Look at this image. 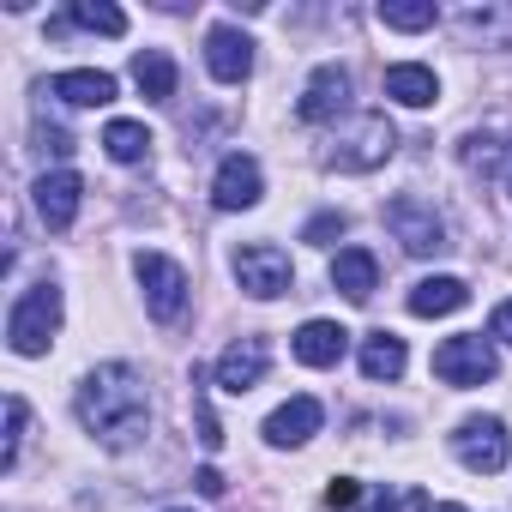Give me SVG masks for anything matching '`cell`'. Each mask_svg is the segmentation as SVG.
Returning <instances> with one entry per match:
<instances>
[{"label": "cell", "instance_id": "2", "mask_svg": "<svg viewBox=\"0 0 512 512\" xmlns=\"http://www.w3.org/2000/svg\"><path fill=\"white\" fill-rule=\"evenodd\" d=\"M398 151V127L386 121V115H350V127L344 133H332V151H326V169H344V175H368V169H380L386 157Z\"/></svg>", "mask_w": 512, "mask_h": 512}, {"label": "cell", "instance_id": "34", "mask_svg": "<svg viewBox=\"0 0 512 512\" xmlns=\"http://www.w3.org/2000/svg\"><path fill=\"white\" fill-rule=\"evenodd\" d=\"M428 512H464V506H452V500H428Z\"/></svg>", "mask_w": 512, "mask_h": 512}, {"label": "cell", "instance_id": "23", "mask_svg": "<svg viewBox=\"0 0 512 512\" xmlns=\"http://www.w3.org/2000/svg\"><path fill=\"white\" fill-rule=\"evenodd\" d=\"M404 338H392V332H374V338H362V374L368 380H398L404 374Z\"/></svg>", "mask_w": 512, "mask_h": 512}, {"label": "cell", "instance_id": "18", "mask_svg": "<svg viewBox=\"0 0 512 512\" xmlns=\"http://www.w3.org/2000/svg\"><path fill=\"white\" fill-rule=\"evenodd\" d=\"M55 97L73 103V109H103V103H115V73H103V67H73V73L55 79Z\"/></svg>", "mask_w": 512, "mask_h": 512}, {"label": "cell", "instance_id": "11", "mask_svg": "<svg viewBox=\"0 0 512 512\" xmlns=\"http://www.w3.org/2000/svg\"><path fill=\"white\" fill-rule=\"evenodd\" d=\"M344 109H350V73H344L338 61H326V67L308 79V91H302L296 115H302L308 127H326V121H338Z\"/></svg>", "mask_w": 512, "mask_h": 512}, {"label": "cell", "instance_id": "17", "mask_svg": "<svg viewBox=\"0 0 512 512\" xmlns=\"http://www.w3.org/2000/svg\"><path fill=\"white\" fill-rule=\"evenodd\" d=\"M332 290H344L350 302H368V296L380 290V266H374L368 247H338V260H332Z\"/></svg>", "mask_w": 512, "mask_h": 512}, {"label": "cell", "instance_id": "19", "mask_svg": "<svg viewBox=\"0 0 512 512\" xmlns=\"http://www.w3.org/2000/svg\"><path fill=\"white\" fill-rule=\"evenodd\" d=\"M386 97L404 103V109H428V103L440 97V79H434V67H422V61H398V67H386Z\"/></svg>", "mask_w": 512, "mask_h": 512}, {"label": "cell", "instance_id": "21", "mask_svg": "<svg viewBox=\"0 0 512 512\" xmlns=\"http://www.w3.org/2000/svg\"><path fill=\"white\" fill-rule=\"evenodd\" d=\"M458 157H464L470 175H506V181H512V145H506L500 133H470V139L458 145Z\"/></svg>", "mask_w": 512, "mask_h": 512}, {"label": "cell", "instance_id": "1", "mask_svg": "<svg viewBox=\"0 0 512 512\" xmlns=\"http://www.w3.org/2000/svg\"><path fill=\"white\" fill-rule=\"evenodd\" d=\"M73 410H79L85 434H91L97 446H109V452L139 446L145 428H151V398H145V380H139L133 362H103V368H91V374L79 380Z\"/></svg>", "mask_w": 512, "mask_h": 512}, {"label": "cell", "instance_id": "27", "mask_svg": "<svg viewBox=\"0 0 512 512\" xmlns=\"http://www.w3.org/2000/svg\"><path fill=\"white\" fill-rule=\"evenodd\" d=\"M422 506H428V494H416V488H368L356 512H422Z\"/></svg>", "mask_w": 512, "mask_h": 512}, {"label": "cell", "instance_id": "31", "mask_svg": "<svg viewBox=\"0 0 512 512\" xmlns=\"http://www.w3.org/2000/svg\"><path fill=\"white\" fill-rule=\"evenodd\" d=\"M488 338L512 344V302H500V308H494V320H488Z\"/></svg>", "mask_w": 512, "mask_h": 512}, {"label": "cell", "instance_id": "16", "mask_svg": "<svg viewBox=\"0 0 512 512\" xmlns=\"http://www.w3.org/2000/svg\"><path fill=\"white\" fill-rule=\"evenodd\" d=\"M296 362L302 368H338L344 362V350H350V332L338 326V320H308L302 332H296Z\"/></svg>", "mask_w": 512, "mask_h": 512}, {"label": "cell", "instance_id": "35", "mask_svg": "<svg viewBox=\"0 0 512 512\" xmlns=\"http://www.w3.org/2000/svg\"><path fill=\"white\" fill-rule=\"evenodd\" d=\"M169 512H193V506H169Z\"/></svg>", "mask_w": 512, "mask_h": 512}, {"label": "cell", "instance_id": "4", "mask_svg": "<svg viewBox=\"0 0 512 512\" xmlns=\"http://www.w3.org/2000/svg\"><path fill=\"white\" fill-rule=\"evenodd\" d=\"M229 266H235V284L247 296H260V302H272V296H284L296 284V266H290V253L278 241H247V247H235Z\"/></svg>", "mask_w": 512, "mask_h": 512}, {"label": "cell", "instance_id": "25", "mask_svg": "<svg viewBox=\"0 0 512 512\" xmlns=\"http://www.w3.org/2000/svg\"><path fill=\"white\" fill-rule=\"evenodd\" d=\"M67 25H85V31H97V37H121V31H127V13L109 7V0H73Z\"/></svg>", "mask_w": 512, "mask_h": 512}, {"label": "cell", "instance_id": "30", "mask_svg": "<svg viewBox=\"0 0 512 512\" xmlns=\"http://www.w3.org/2000/svg\"><path fill=\"white\" fill-rule=\"evenodd\" d=\"M332 235H344V211H326V217H314V223H308V241H320V247H326Z\"/></svg>", "mask_w": 512, "mask_h": 512}, {"label": "cell", "instance_id": "29", "mask_svg": "<svg viewBox=\"0 0 512 512\" xmlns=\"http://www.w3.org/2000/svg\"><path fill=\"white\" fill-rule=\"evenodd\" d=\"M362 494H368V488H362L356 476H332V482H326V512H356Z\"/></svg>", "mask_w": 512, "mask_h": 512}, {"label": "cell", "instance_id": "6", "mask_svg": "<svg viewBox=\"0 0 512 512\" xmlns=\"http://www.w3.org/2000/svg\"><path fill=\"white\" fill-rule=\"evenodd\" d=\"M434 374H440L446 386H482V380L500 374V350H494V338H482V332H458V338H446V344L434 350Z\"/></svg>", "mask_w": 512, "mask_h": 512}, {"label": "cell", "instance_id": "32", "mask_svg": "<svg viewBox=\"0 0 512 512\" xmlns=\"http://www.w3.org/2000/svg\"><path fill=\"white\" fill-rule=\"evenodd\" d=\"M37 139H43V151H55V157H67V151H73V139H67L61 127H37Z\"/></svg>", "mask_w": 512, "mask_h": 512}, {"label": "cell", "instance_id": "28", "mask_svg": "<svg viewBox=\"0 0 512 512\" xmlns=\"http://www.w3.org/2000/svg\"><path fill=\"white\" fill-rule=\"evenodd\" d=\"M25 422H31L25 398H7V446H0V470H13V464H19V446H25Z\"/></svg>", "mask_w": 512, "mask_h": 512}, {"label": "cell", "instance_id": "9", "mask_svg": "<svg viewBox=\"0 0 512 512\" xmlns=\"http://www.w3.org/2000/svg\"><path fill=\"white\" fill-rule=\"evenodd\" d=\"M260 193H266V175L247 151H229L217 163V175H211V205L217 211H247V205H260Z\"/></svg>", "mask_w": 512, "mask_h": 512}, {"label": "cell", "instance_id": "5", "mask_svg": "<svg viewBox=\"0 0 512 512\" xmlns=\"http://www.w3.org/2000/svg\"><path fill=\"white\" fill-rule=\"evenodd\" d=\"M133 278L145 284V308H151L157 326H175L187 314V272L169 253H133Z\"/></svg>", "mask_w": 512, "mask_h": 512}, {"label": "cell", "instance_id": "33", "mask_svg": "<svg viewBox=\"0 0 512 512\" xmlns=\"http://www.w3.org/2000/svg\"><path fill=\"white\" fill-rule=\"evenodd\" d=\"M193 482H199V494H211V500H217V494H223V488H229V482H223V476H217V470H199V476H193Z\"/></svg>", "mask_w": 512, "mask_h": 512}, {"label": "cell", "instance_id": "26", "mask_svg": "<svg viewBox=\"0 0 512 512\" xmlns=\"http://www.w3.org/2000/svg\"><path fill=\"white\" fill-rule=\"evenodd\" d=\"M440 13L428 7V0H416V7H410V0H380V25L386 31H428Z\"/></svg>", "mask_w": 512, "mask_h": 512}, {"label": "cell", "instance_id": "12", "mask_svg": "<svg viewBox=\"0 0 512 512\" xmlns=\"http://www.w3.org/2000/svg\"><path fill=\"white\" fill-rule=\"evenodd\" d=\"M205 67H211L217 85H241V79L253 73V43H247V31L211 25V31H205Z\"/></svg>", "mask_w": 512, "mask_h": 512}, {"label": "cell", "instance_id": "14", "mask_svg": "<svg viewBox=\"0 0 512 512\" xmlns=\"http://www.w3.org/2000/svg\"><path fill=\"white\" fill-rule=\"evenodd\" d=\"M37 217L49 223V229H73V217H79V193H85V181L73 175V169H49V175H37Z\"/></svg>", "mask_w": 512, "mask_h": 512}, {"label": "cell", "instance_id": "20", "mask_svg": "<svg viewBox=\"0 0 512 512\" xmlns=\"http://www.w3.org/2000/svg\"><path fill=\"white\" fill-rule=\"evenodd\" d=\"M470 302V284L464 278H422L410 290V314L416 320H440V314H458Z\"/></svg>", "mask_w": 512, "mask_h": 512}, {"label": "cell", "instance_id": "24", "mask_svg": "<svg viewBox=\"0 0 512 512\" xmlns=\"http://www.w3.org/2000/svg\"><path fill=\"white\" fill-rule=\"evenodd\" d=\"M103 151H109L115 163H145V157H151L145 121H109V127H103Z\"/></svg>", "mask_w": 512, "mask_h": 512}, {"label": "cell", "instance_id": "3", "mask_svg": "<svg viewBox=\"0 0 512 512\" xmlns=\"http://www.w3.org/2000/svg\"><path fill=\"white\" fill-rule=\"evenodd\" d=\"M55 332H61V284H31L19 302H13V314H7V344L19 350V356H43L49 344H55Z\"/></svg>", "mask_w": 512, "mask_h": 512}, {"label": "cell", "instance_id": "10", "mask_svg": "<svg viewBox=\"0 0 512 512\" xmlns=\"http://www.w3.org/2000/svg\"><path fill=\"white\" fill-rule=\"evenodd\" d=\"M266 368H272V344L266 338H235L223 356H217V386L229 392V398H241V392H253L266 380Z\"/></svg>", "mask_w": 512, "mask_h": 512}, {"label": "cell", "instance_id": "7", "mask_svg": "<svg viewBox=\"0 0 512 512\" xmlns=\"http://www.w3.org/2000/svg\"><path fill=\"white\" fill-rule=\"evenodd\" d=\"M386 229L404 241V253H416V260H428V253L446 247V217H440L428 199H416V193L386 199Z\"/></svg>", "mask_w": 512, "mask_h": 512}, {"label": "cell", "instance_id": "13", "mask_svg": "<svg viewBox=\"0 0 512 512\" xmlns=\"http://www.w3.org/2000/svg\"><path fill=\"white\" fill-rule=\"evenodd\" d=\"M452 31L482 49H512V0H482V7H458Z\"/></svg>", "mask_w": 512, "mask_h": 512}, {"label": "cell", "instance_id": "15", "mask_svg": "<svg viewBox=\"0 0 512 512\" xmlns=\"http://www.w3.org/2000/svg\"><path fill=\"white\" fill-rule=\"evenodd\" d=\"M320 422H326V410H320V398H290V404H278L272 416H266V440L272 446H308L314 434H320Z\"/></svg>", "mask_w": 512, "mask_h": 512}, {"label": "cell", "instance_id": "8", "mask_svg": "<svg viewBox=\"0 0 512 512\" xmlns=\"http://www.w3.org/2000/svg\"><path fill=\"white\" fill-rule=\"evenodd\" d=\"M452 452H458L464 470L494 476V470L506 464V422H500V416H464V422L452 428Z\"/></svg>", "mask_w": 512, "mask_h": 512}, {"label": "cell", "instance_id": "22", "mask_svg": "<svg viewBox=\"0 0 512 512\" xmlns=\"http://www.w3.org/2000/svg\"><path fill=\"white\" fill-rule=\"evenodd\" d=\"M133 85L145 91V103H169L175 97V61L163 49H139L133 55Z\"/></svg>", "mask_w": 512, "mask_h": 512}]
</instances>
